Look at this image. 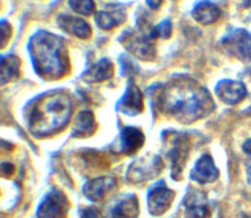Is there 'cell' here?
<instances>
[{
    "label": "cell",
    "instance_id": "obj_1",
    "mask_svg": "<svg viewBox=\"0 0 251 218\" xmlns=\"http://www.w3.org/2000/svg\"><path fill=\"white\" fill-rule=\"evenodd\" d=\"M159 108L178 121L190 124L206 117L215 108L207 90L188 77L176 78L164 87Z\"/></svg>",
    "mask_w": 251,
    "mask_h": 218
},
{
    "label": "cell",
    "instance_id": "obj_2",
    "mask_svg": "<svg viewBox=\"0 0 251 218\" xmlns=\"http://www.w3.org/2000/svg\"><path fill=\"white\" fill-rule=\"evenodd\" d=\"M32 59L38 75L47 80H58L69 71L68 48L60 37L41 31L29 43Z\"/></svg>",
    "mask_w": 251,
    "mask_h": 218
},
{
    "label": "cell",
    "instance_id": "obj_3",
    "mask_svg": "<svg viewBox=\"0 0 251 218\" xmlns=\"http://www.w3.org/2000/svg\"><path fill=\"white\" fill-rule=\"evenodd\" d=\"M73 113V103L64 93H51L42 97L31 109L29 129L37 136H48L61 131Z\"/></svg>",
    "mask_w": 251,
    "mask_h": 218
},
{
    "label": "cell",
    "instance_id": "obj_4",
    "mask_svg": "<svg viewBox=\"0 0 251 218\" xmlns=\"http://www.w3.org/2000/svg\"><path fill=\"white\" fill-rule=\"evenodd\" d=\"M222 46L229 55L240 61H251V34L247 29L235 28L228 32L223 37Z\"/></svg>",
    "mask_w": 251,
    "mask_h": 218
},
{
    "label": "cell",
    "instance_id": "obj_5",
    "mask_svg": "<svg viewBox=\"0 0 251 218\" xmlns=\"http://www.w3.org/2000/svg\"><path fill=\"white\" fill-rule=\"evenodd\" d=\"M163 161L159 156H150L137 159L127 169L126 178L131 183H144L153 179L163 170Z\"/></svg>",
    "mask_w": 251,
    "mask_h": 218
},
{
    "label": "cell",
    "instance_id": "obj_6",
    "mask_svg": "<svg viewBox=\"0 0 251 218\" xmlns=\"http://www.w3.org/2000/svg\"><path fill=\"white\" fill-rule=\"evenodd\" d=\"M125 48L134 56L141 60L151 61L156 58V49H154L152 38L150 34H140L136 32H125L124 37L120 38Z\"/></svg>",
    "mask_w": 251,
    "mask_h": 218
},
{
    "label": "cell",
    "instance_id": "obj_7",
    "mask_svg": "<svg viewBox=\"0 0 251 218\" xmlns=\"http://www.w3.org/2000/svg\"><path fill=\"white\" fill-rule=\"evenodd\" d=\"M69 212V202L61 191H51L37 211L38 218H66Z\"/></svg>",
    "mask_w": 251,
    "mask_h": 218
},
{
    "label": "cell",
    "instance_id": "obj_8",
    "mask_svg": "<svg viewBox=\"0 0 251 218\" xmlns=\"http://www.w3.org/2000/svg\"><path fill=\"white\" fill-rule=\"evenodd\" d=\"M176 198V193L167 188L164 184H158L150 190L147 196L149 211L153 216H162L171 208Z\"/></svg>",
    "mask_w": 251,
    "mask_h": 218
},
{
    "label": "cell",
    "instance_id": "obj_9",
    "mask_svg": "<svg viewBox=\"0 0 251 218\" xmlns=\"http://www.w3.org/2000/svg\"><path fill=\"white\" fill-rule=\"evenodd\" d=\"M189 148H190V144L185 135L176 134L172 137V148L169 149L168 154L172 159L174 179L180 178L186 158H188Z\"/></svg>",
    "mask_w": 251,
    "mask_h": 218
},
{
    "label": "cell",
    "instance_id": "obj_10",
    "mask_svg": "<svg viewBox=\"0 0 251 218\" xmlns=\"http://www.w3.org/2000/svg\"><path fill=\"white\" fill-rule=\"evenodd\" d=\"M247 87L239 81L222 80L216 86V95L222 102L229 105L239 104L247 97Z\"/></svg>",
    "mask_w": 251,
    "mask_h": 218
},
{
    "label": "cell",
    "instance_id": "obj_11",
    "mask_svg": "<svg viewBox=\"0 0 251 218\" xmlns=\"http://www.w3.org/2000/svg\"><path fill=\"white\" fill-rule=\"evenodd\" d=\"M118 109L124 114L134 117L144 110V95L135 83L130 81L124 97L118 103Z\"/></svg>",
    "mask_w": 251,
    "mask_h": 218
},
{
    "label": "cell",
    "instance_id": "obj_12",
    "mask_svg": "<svg viewBox=\"0 0 251 218\" xmlns=\"http://www.w3.org/2000/svg\"><path fill=\"white\" fill-rule=\"evenodd\" d=\"M117 185V180L113 176H98L92 179L83 186V194L91 201L104 200L105 196L113 190Z\"/></svg>",
    "mask_w": 251,
    "mask_h": 218
},
{
    "label": "cell",
    "instance_id": "obj_13",
    "mask_svg": "<svg viewBox=\"0 0 251 218\" xmlns=\"http://www.w3.org/2000/svg\"><path fill=\"white\" fill-rule=\"evenodd\" d=\"M218 175H220V171L216 167L215 161L208 154H203L196 162L195 167L191 171V179L200 184L213 183L218 178Z\"/></svg>",
    "mask_w": 251,
    "mask_h": 218
},
{
    "label": "cell",
    "instance_id": "obj_14",
    "mask_svg": "<svg viewBox=\"0 0 251 218\" xmlns=\"http://www.w3.org/2000/svg\"><path fill=\"white\" fill-rule=\"evenodd\" d=\"M145 142V136L136 127L127 126L120 134L119 142H118V153L134 154L139 151Z\"/></svg>",
    "mask_w": 251,
    "mask_h": 218
},
{
    "label": "cell",
    "instance_id": "obj_15",
    "mask_svg": "<svg viewBox=\"0 0 251 218\" xmlns=\"http://www.w3.org/2000/svg\"><path fill=\"white\" fill-rule=\"evenodd\" d=\"M126 20V14L124 9L118 5H110L107 10L97 12L96 15V24L104 31H110L117 26L122 24Z\"/></svg>",
    "mask_w": 251,
    "mask_h": 218
},
{
    "label": "cell",
    "instance_id": "obj_16",
    "mask_svg": "<svg viewBox=\"0 0 251 218\" xmlns=\"http://www.w3.org/2000/svg\"><path fill=\"white\" fill-rule=\"evenodd\" d=\"M58 24L61 29H64L68 33L77 37L81 39H88L92 36V29L91 26L83 20L77 17L69 16V15H60L58 17Z\"/></svg>",
    "mask_w": 251,
    "mask_h": 218
},
{
    "label": "cell",
    "instance_id": "obj_17",
    "mask_svg": "<svg viewBox=\"0 0 251 218\" xmlns=\"http://www.w3.org/2000/svg\"><path fill=\"white\" fill-rule=\"evenodd\" d=\"M114 75V65L109 59H102L91 66L87 71L82 75V78L86 82L90 83H97L107 81L113 77Z\"/></svg>",
    "mask_w": 251,
    "mask_h": 218
},
{
    "label": "cell",
    "instance_id": "obj_18",
    "mask_svg": "<svg viewBox=\"0 0 251 218\" xmlns=\"http://www.w3.org/2000/svg\"><path fill=\"white\" fill-rule=\"evenodd\" d=\"M221 10L217 5L210 1L199 2L193 10V16L199 24H212L221 17Z\"/></svg>",
    "mask_w": 251,
    "mask_h": 218
},
{
    "label": "cell",
    "instance_id": "obj_19",
    "mask_svg": "<svg viewBox=\"0 0 251 218\" xmlns=\"http://www.w3.org/2000/svg\"><path fill=\"white\" fill-rule=\"evenodd\" d=\"M112 218H136L139 216V201L130 195L115 205L110 213Z\"/></svg>",
    "mask_w": 251,
    "mask_h": 218
},
{
    "label": "cell",
    "instance_id": "obj_20",
    "mask_svg": "<svg viewBox=\"0 0 251 218\" xmlns=\"http://www.w3.org/2000/svg\"><path fill=\"white\" fill-rule=\"evenodd\" d=\"M97 129L96 125L95 115L90 110H82L78 113L75 121V130H74V136L76 137H87L91 136Z\"/></svg>",
    "mask_w": 251,
    "mask_h": 218
},
{
    "label": "cell",
    "instance_id": "obj_21",
    "mask_svg": "<svg viewBox=\"0 0 251 218\" xmlns=\"http://www.w3.org/2000/svg\"><path fill=\"white\" fill-rule=\"evenodd\" d=\"M211 212L208 206L205 202V196L199 197V195L190 196L186 200V210L184 217L185 218H210Z\"/></svg>",
    "mask_w": 251,
    "mask_h": 218
},
{
    "label": "cell",
    "instance_id": "obj_22",
    "mask_svg": "<svg viewBox=\"0 0 251 218\" xmlns=\"http://www.w3.org/2000/svg\"><path fill=\"white\" fill-rule=\"evenodd\" d=\"M69 6L73 11L85 16L93 14L96 10V4L93 0H69Z\"/></svg>",
    "mask_w": 251,
    "mask_h": 218
},
{
    "label": "cell",
    "instance_id": "obj_23",
    "mask_svg": "<svg viewBox=\"0 0 251 218\" xmlns=\"http://www.w3.org/2000/svg\"><path fill=\"white\" fill-rule=\"evenodd\" d=\"M172 22L169 20H164L162 21L158 26L153 27L150 32V36H151L152 39H156V38H169L172 36Z\"/></svg>",
    "mask_w": 251,
    "mask_h": 218
},
{
    "label": "cell",
    "instance_id": "obj_24",
    "mask_svg": "<svg viewBox=\"0 0 251 218\" xmlns=\"http://www.w3.org/2000/svg\"><path fill=\"white\" fill-rule=\"evenodd\" d=\"M81 218H102L100 210L96 207H87L81 212Z\"/></svg>",
    "mask_w": 251,
    "mask_h": 218
},
{
    "label": "cell",
    "instance_id": "obj_25",
    "mask_svg": "<svg viewBox=\"0 0 251 218\" xmlns=\"http://www.w3.org/2000/svg\"><path fill=\"white\" fill-rule=\"evenodd\" d=\"M146 2H147V5L151 7V9L157 10V9H159V7H161L163 0H146Z\"/></svg>",
    "mask_w": 251,
    "mask_h": 218
},
{
    "label": "cell",
    "instance_id": "obj_26",
    "mask_svg": "<svg viewBox=\"0 0 251 218\" xmlns=\"http://www.w3.org/2000/svg\"><path fill=\"white\" fill-rule=\"evenodd\" d=\"M243 149H244L245 153L250 154L251 156V139L247 140V141L244 142V145H243Z\"/></svg>",
    "mask_w": 251,
    "mask_h": 218
},
{
    "label": "cell",
    "instance_id": "obj_27",
    "mask_svg": "<svg viewBox=\"0 0 251 218\" xmlns=\"http://www.w3.org/2000/svg\"><path fill=\"white\" fill-rule=\"evenodd\" d=\"M248 179H249V181L251 183V167L248 169Z\"/></svg>",
    "mask_w": 251,
    "mask_h": 218
}]
</instances>
